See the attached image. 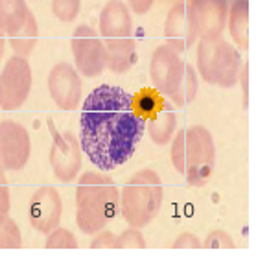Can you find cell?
<instances>
[{"label": "cell", "mask_w": 258, "mask_h": 258, "mask_svg": "<svg viewBox=\"0 0 258 258\" xmlns=\"http://www.w3.org/2000/svg\"><path fill=\"white\" fill-rule=\"evenodd\" d=\"M105 44V69L114 74L127 72L137 61L135 39H118V41H103Z\"/></svg>", "instance_id": "cell-16"}, {"label": "cell", "mask_w": 258, "mask_h": 258, "mask_svg": "<svg viewBox=\"0 0 258 258\" xmlns=\"http://www.w3.org/2000/svg\"><path fill=\"white\" fill-rule=\"evenodd\" d=\"M146 240L140 229L129 227L120 236H116V249H144Z\"/></svg>", "instance_id": "cell-26"}, {"label": "cell", "mask_w": 258, "mask_h": 258, "mask_svg": "<svg viewBox=\"0 0 258 258\" xmlns=\"http://www.w3.org/2000/svg\"><path fill=\"white\" fill-rule=\"evenodd\" d=\"M11 207V196H10V184L6 179V170L0 166V220L10 214Z\"/></svg>", "instance_id": "cell-28"}, {"label": "cell", "mask_w": 258, "mask_h": 258, "mask_svg": "<svg viewBox=\"0 0 258 258\" xmlns=\"http://www.w3.org/2000/svg\"><path fill=\"white\" fill-rule=\"evenodd\" d=\"M81 0H52V13L61 22H72L80 15Z\"/></svg>", "instance_id": "cell-25"}, {"label": "cell", "mask_w": 258, "mask_h": 258, "mask_svg": "<svg viewBox=\"0 0 258 258\" xmlns=\"http://www.w3.org/2000/svg\"><path fill=\"white\" fill-rule=\"evenodd\" d=\"M32 91V67L26 57L13 55L0 74V109L17 111L26 103Z\"/></svg>", "instance_id": "cell-7"}, {"label": "cell", "mask_w": 258, "mask_h": 258, "mask_svg": "<svg viewBox=\"0 0 258 258\" xmlns=\"http://www.w3.org/2000/svg\"><path fill=\"white\" fill-rule=\"evenodd\" d=\"M184 61L168 44H161L153 50L150 61V78L153 89L164 96H170L179 87L184 74Z\"/></svg>", "instance_id": "cell-10"}, {"label": "cell", "mask_w": 258, "mask_h": 258, "mask_svg": "<svg viewBox=\"0 0 258 258\" xmlns=\"http://www.w3.org/2000/svg\"><path fill=\"white\" fill-rule=\"evenodd\" d=\"M229 33L236 48H249V0H234L227 13Z\"/></svg>", "instance_id": "cell-18"}, {"label": "cell", "mask_w": 258, "mask_h": 258, "mask_svg": "<svg viewBox=\"0 0 258 258\" xmlns=\"http://www.w3.org/2000/svg\"><path fill=\"white\" fill-rule=\"evenodd\" d=\"M32 155L30 133L19 122H0V166L6 172H19L26 166Z\"/></svg>", "instance_id": "cell-9"}, {"label": "cell", "mask_w": 258, "mask_h": 258, "mask_svg": "<svg viewBox=\"0 0 258 258\" xmlns=\"http://www.w3.org/2000/svg\"><path fill=\"white\" fill-rule=\"evenodd\" d=\"M30 10L26 0H0V28L8 37L15 35L26 22Z\"/></svg>", "instance_id": "cell-19"}, {"label": "cell", "mask_w": 258, "mask_h": 258, "mask_svg": "<svg viewBox=\"0 0 258 258\" xmlns=\"http://www.w3.org/2000/svg\"><path fill=\"white\" fill-rule=\"evenodd\" d=\"M81 76L70 63H57L48 74V92L63 111H74L81 102Z\"/></svg>", "instance_id": "cell-11"}, {"label": "cell", "mask_w": 258, "mask_h": 258, "mask_svg": "<svg viewBox=\"0 0 258 258\" xmlns=\"http://www.w3.org/2000/svg\"><path fill=\"white\" fill-rule=\"evenodd\" d=\"M76 70L85 78H98L105 69V44L100 33L89 24H80L72 35Z\"/></svg>", "instance_id": "cell-8"}, {"label": "cell", "mask_w": 258, "mask_h": 258, "mask_svg": "<svg viewBox=\"0 0 258 258\" xmlns=\"http://www.w3.org/2000/svg\"><path fill=\"white\" fill-rule=\"evenodd\" d=\"M164 105V98L155 89H142L133 96V109L142 120L151 118Z\"/></svg>", "instance_id": "cell-22"}, {"label": "cell", "mask_w": 258, "mask_h": 258, "mask_svg": "<svg viewBox=\"0 0 258 258\" xmlns=\"http://www.w3.org/2000/svg\"><path fill=\"white\" fill-rule=\"evenodd\" d=\"M201 247L205 249H234L236 242L232 240V236L227 231L216 229V231L209 232V236L205 238V242L201 243Z\"/></svg>", "instance_id": "cell-27"}, {"label": "cell", "mask_w": 258, "mask_h": 258, "mask_svg": "<svg viewBox=\"0 0 258 258\" xmlns=\"http://www.w3.org/2000/svg\"><path fill=\"white\" fill-rule=\"evenodd\" d=\"M175 129H177V114H175L173 103L164 102L161 111L153 114L150 118V122H148L150 139L157 146H166L168 142H172Z\"/></svg>", "instance_id": "cell-17"}, {"label": "cell", "mask_w": 258, "mask_h": 258, "mask_svg": "<svg viewBox=\"0 0 258 258\" xmlns=\"http://www.w3.org/2000/svg\"><path fill=\"white\" fill-rule=\"evenodd\" d=\"M98 30L103 41L133 37V17H131V10L127 8V4L122 0H109L100 13Z\"/></svg>", "instance_id": "cell-15"}, {"label": "cell", "mask_w": 258, "mask_h": 258, "mask_svg": "<svg viewBox=\"0 0 258 258\" xmlns=\"http://www.w3.org/2000/svg\"><path fill=\"white\" fill-rule=\"evenodd\" d=\"M247 80H249V67L247 63L242 64V70H240V78H238V81L242 83V89H243V105L247 107L249 103V85H247Z\"/></svg>", "instance_id": "cell-32"}, {"label": "cell", "mask_w": 258, "mask_h": 258, "mask_svg": "<svg viewBox=\"0 0 258 258\" xmlns=\"http://www.w3.org/2000/svg\"><path fill=\"white\" fill-rule=\"evenodd\" d=\"M155 0H127V8L133 11L135 15H144L151 10Z\"/></svg>", "instance_id": "cell-31"}, {"label": "cell", "mask_w": 258, "mask_h": 258, "mask_svg": "<svg viewBox=\"0 0 258 258\" xmlns=\"http://www.w3.org/2000/svg\"><path fill=\"white\" fill-rule=\"evenodd\" d=\"M61 216L63 201L54 186H41L37 192H33L28 205V218L35 231L48 234L55 227H59Z\"/></svg>", "instance_id": "cell-12"}, {"label": "cell", "mask_w": 258, "mask_h": 258, "mask_svg": "<svg viewBox=\"0 0 258 258\" xmlns=\"http://www.w3.org/2000/svg\"><path fill=\"white\" fill-rule=\"evenodd\" d=\"M198 32L194 26L188 2H177L168 11L164 21V41L177 54H183L198 43Z\"/></svg>", "instance_id": "cell-13"}, {"label": "cell", "mask_w": 258, "mask_h": 258, "mask_svg": "<svg viewBox=\"0 0 258 258\" xmlns=\"http://www.w3.org/2000/svg\"><path fill=\"white\" fill-rule=\"evenodd\" d=\"M190 13L199 39L221 37L227 24V0H192Z\"/></svg>", "instance_id": "cell-14"}, {"label": "cell", "mask_w": 258, "mask_h": 258, "mask_svg": "<svg viewBox=\"0 0 258 258\" xmlns=\"http://www.w3.org/2000/svg\"><path fill=\"white\" fill-rule=\"evenodd\" d=\"M22 245L21 229L10 216L0 220V249H19Z\"/></svg>", "instance_id": "cell-23"}, {"label": "cell", "mask_w": 258, "mask_h": 258, "mask_svg": "<svg viewBox=\"0 0 258 258\" xmlns=\"http://www.w3.org/2000/svg\"><path fill=\"white\" fill-rule=\"evenodd\" d=\"M52 135V148H50V166L54 170V175L61 183H72L78 179V173L83 164V150H81L80 139L64 131L59 133L52 118L46 120Z\"/></svg>", "instance_id": "cell-6"}, {"label": "cell", "mask_w": 258, "mask_h": 258, "mask_svg": "<svg viewBox=\"0 0 258 258\" xmlns=\"http://www.w3.org/2000/svg\"><path fill=\"white\" fill-rule=\"evenodd\" d=\"M39 41V24L37 19L33 17V13L30 11L24 26L10 37V46L13 50V55H19V57H28L32 54L35 46H37Z\"/></svg>", "instance_id": "cell-20"}, {"label": "cell", "mask_w": 258, "mask_h": 258, "mask_svg": "<svg viewBox=\"0 0 258 258\" xmlns=\"http://www.w3.org/2000/svg\"><path fill=\"white\" fill-rule=\"evenodd\" d=\"M175 249H201V242L194 232H183L181 236H177V240L173 242Z\"/></svg>", "instance_id": "cell-30"}, {"label": "cell", "mask_w": 258, "mask_h": 258, "mask_svg": "<svg viewBox=\"0 0 258 258\" xmlns=\"http://www.w3.org/2000/svg\"><path fill=\"white\" fill-rule=\"evenodd\" d=\"M120 212V190L103 172H85L76 184V223L81 232L105 229Z\"/></svg>", "instance_id": "cell-2"}, {"label": "cell", "mask_w": 258, "mask_h": 258, "mask_svg": "<svg viewBox=\"0 0 258 258\" xmlns=\"http://www.w3.org/2000/svg\"><path fill=\"white\" fill-rule=\"evenodd\" d=\"M46 249H76L78 247V240L69 229L63 227H55L54 231H50L46 234V242H44Z\"/></svg>", "instance_id": "cell-24"}, {"label": "cell", "mask_w": 258, "mask_h": 258, "mask_svg": "<svg viewBox=\"0 0 258 258\" xmlns=\"http://www.w3.org/2000/svg\"><path fill=\"white\" fill-rule=\"evenodd\" d=\"M146 129L133 109V96L114 85H100L87 96L80 116V144L102 172L122 166L135 155Z\"/></svg>", "instance_id": "cell-1"}, {"label": "cell", "mask_w": 258, "mask_h": 258, "mask_svg": "<svg viewBox=\"0 0 258 258\" xmlns=\"http://www.w3.org/2000/svg\"><path fill=\"white\" fill-rule=\"evenodd\" d=\"M170 157L175 172L181 173L190 186H205L216 166L214 139L203 125L181 129L172 140Z\"/></svg>", "instance_id": "cell-3"}, {"label": "cell", "mask_w": 258, "mask_h": 258, "mask_svg": "<svg viewBox=\"0 0 258 258\" xmlns=\"http://www.w3.org/2000/svg\"><path fill=\"white\" fill-rule=\"evenodd\" d=\"M196 63V72L205 83L231 89L238 83L243 59L236 46L229 44L223 37H216L199 39Z\"/></svg>", "instance_id": "cell-5"}, {"label": "cell", "mask_w": 258, "mask_h": 258, "mask_svg": "<svg viewBox=\"0 0 258 258\" xmlns=\"http://www.w3.org/2000/svg\"><path fill=\"white\" fill-rule=\"evenodd\" d=\"M164 199L161 177L151 168L133 173V177L120 190V212L129 227L150 225L159 214Z\"/></svg>", "instance_id": "cell-4"}, {"label": "cell", "mask_w": 258, "mask_h": 258, "mask_svg": "<svg viewBox=\"0 0 258 258\" xmlns=\"http://www.w3.org/2000/svg\"><path fill=\"white\" fill-rule=\"evenodd\" d=\"M198 91H199V76L192 64L186 63L184 64L183 80H181L179 87L168 98L172 100V103L183 107V105H188L190 102H194V98L198 96Z\"/></svg>", "instance_id": "cell-21"}, {"label": "cell", "mask_w": 258, "mask_h": 258, "mask_svg": "<svg viewBox=\"0 0 258 258\" xmlns=\"http://www.w3.org/2000/svg\"><path fill=\"white\" fill-rule=\"evenodd\" d=\"M4 50H6V33H4V30L0 28V61L4 57Z\"/></svg>", "instance_id": "cell-33"}, {"label": "cell", "mask_w": 258, "mask_h": 258, "mask_svg": "<svg viewBox=\"0 0 258 258\" xmlns=\"http://www.w3.org/2000/svg\"><path fill=\"white\" fill-rule=\"evenodd\" d=\"M92 249H116V234L107 229L94 232V238L91 242Z\"/></svg>", "instance_id": "cell-29"}]
</instances>
